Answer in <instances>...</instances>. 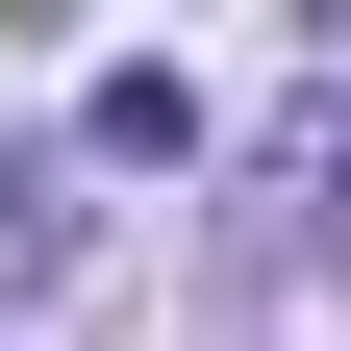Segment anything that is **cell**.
<instances>
[{"label": "cell", "mask_w": 351, "mask_h": 351, "mask_svg": "<svg viewBox=\"0 0 351 351\" xmlns=\"http://www.w3.org/2000/svg\"><path fill=\"white\" fill-rule=\"evenodd\" d=\"M101 151H125V176H176V151H201V75H176V51H125V75H101Z\"/></svg>", "instance_id": "6da1fadb"}]
</instances>
